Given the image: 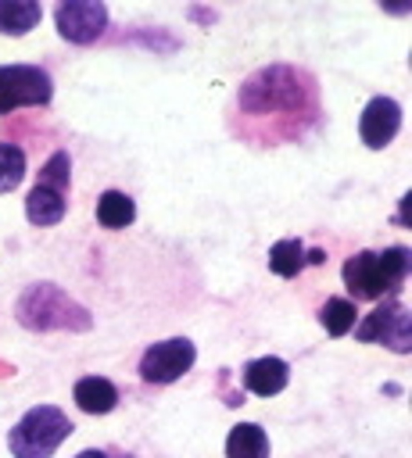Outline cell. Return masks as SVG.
Segmentation results:
<instances>
[{"mask_svg": "<svg viewBox=\"0 0 412 458\" xmlns=\"http://www.w3.org/2000/svg\"><path fill=\"white\" fill-rule=\"evenodd\" d=\"M236 104L247 114H276V111L297 114L315 104V86L305 72H297L290 64H269L244 79Z\"/></svg>", "mask_w": 412, "mask_h": 458, "instance_id": "obj_1", "label": "cell"}, {"mask_svg": "<svg viewBox=\"0 0 412 458\" xmlns=\"http://www.w3.org/2000/svg\"><path fill=\"white\" fill-rule=\"evenodd\" d=\"M18 322L25 329H36V333H47V329H90V311L82 304H75L61 286L54 283H36L29 286L21 297H18Z\"/></svg>", "mask_w": 412, "mask_h": 458, "instance_id": "obj_2", "label": "cell"}, {"mask_svg": "<svg viewBox=\"0 0 412 458\" xmlns=\"http://www.w3.org/2000/svg\"><path fill=\"white\" fill-rule=\"evenodd\" d=\"M72 429L75 426L61 408L36 404L14 422V429L7 433V447L14 458H50L72 437Z\"/></svg>", "mask_w": 412, "mask_h": 458, "instance_id": "obj_3", "label": "cell"}, {"mask_svg": "<svg viewBox=\"0 0 412 458\" xmlns=\"http://www.w3.org/2000/svg\"><path fill=\"white\" fill-rule=\"evenodd\" d=\"M68 179H72V161L64 150H54L47 165L39 168L36 186L25 197V215L32 225H57L68 208Z\"/></svg>", "mask_w": 412, "mask_h": 458, "instance_id": "obj_4", "label": "cell"}, {"mask_svg": "<svg viewBox=\"0 0 412 458\" xmlns=\"http://www.w3.org/2000/svg\"><path fill=\"white\" fill-rule=\"evenodd\" d=\"M54 97V82L39 64H0V114L18 107H43Z\"/></svg>", "mask_w": 412, "mask_h": 458, "instance_id": "obj_5", "label": "cell"}, {"mask_svg": "<svg viewBox=\"0 0 412 458\" xmlns=\"http://www.w3.org/2000/svg\"><path fill=\"white\" fill-rule=\"evenodd\" d=\"M355 336L362 344H383L398 354H408L412 351V315L401 301H383L380 308H373L365 315V322L355 329Z\"/></svg>", "mask_w": 412, "mask_h": 458, "instance_id": "obj_6", "label": "cell"}, {"mask_svg": "<svg viewBox=\"0 0 412 458\" xmlns=\"http://www.w3.org/2000/svg\"><path fill=\"white\" fill-rule=\"evenodd\" d=\"M197 358V347L186 340V336H172V340H161V344H150L140 358V376L147 383H172L179 379L183 372H190Z\"/></svg>", "mask_w": 412, "mask_h": 458, "instance_id": "obj_7", "label": "cell"}, {"mask_svg": "<svg viewBox=\"0 0 412 458\" xmlns=\"http://www.w3.org/2000/svg\"><path fill=\"white\" fill-rule=\"evenodd\" d=\"M57 32L68 43H93L107 29V7L100 0H64L57 11Z\"/></svg>", "mask_w": 412, "mask_h": 458, "instance_id": "obj_8", "label": "cell"}, {"mask_svg": "<svg viewBox=\"0 0 412 458\" xmlns=\"http://www.w3.org/2000/svg\"><path fill=\"white\" fill-rule=\"evenodd\" d=\"M401 129V107L391 97H373L358 118V136L369 150H383Z\"/></svg>", "mask_w": 412, "mask_h": 458, "instance_id": "obj_9", "label": "cell"}, {"mask_svg": "<svg viewBox=\"0 0 412 458\" xmlns=\"http://www.w3.org/2000/svg\"><path fill=\"white\" fill-rule=\"evenodd\" d=\"M344 286L355 293V301H376L383 297L391 286V279L383 276V265L373 250H358L344 261Z\"/></svg>", "mask_w": 412, "mask_h": 458, "instance_id": "obj_10", "label": "cell"}, {"mask_svg": "<svg viewBox=\"0 0 412 458\" xmlns=\"http://www.w3.org/2000/svg\"><path fill=\"white\" fill-rule=\"evenodd\" d=\"M287 379H290V369H287L283 358H254V361L244 365V386L258 397L279 394L287 386Z\"/></svg>", "mask_w": 412, "mask_h": 458, "instance_id": "obj_11", "label": "cell"}, {"mask_svg": "<svg viewBox=\"0 0 412 458\" xmlns=\"http://www.w3.org/2000/svg\"><path fill=\"white\" fill-rule=\"evenodd\" d=\"M75 404L86 411V415H107L115 404H118V390L111 379L104 376H86L75 383Z\"/></svg>", "mask_w": 412, "mask_h": 458, "instance_id": "obj_12", "label": "cell"}, {"mask_svg": "<svg viewBox=\"0 0 412 458\" xmlns=\"http://www.w3.org/2000/svg\"><path fill=\"white\" fill-rule=\"evenodd\" d=\"M226 458H269V437L258 422H236L226 437Z\"/></svg>", "mask_w": 412, "mask_h": 458, "instance_id": "obj_13", "label": "cell"}, {"mask_svg": "<svg viewBox=\"0 0 412 458\" xmlns=\"http://www.w3.org/2000/svg\"><path fill=\"white\" fill-rule=\"evenodd\" d=\"M43 18V7L36 0H0V32L25 36Z\"/></svg>", "mask_w": 412, "mask_h": 458, "instance_id": "obj_14", "label": "cell"}, {"mask_svg": "<svg viewBox=\"0 0 412 458\" xmlns=\"http://www.w3.org/2000/svg\"><path fill=\"white\" fill-rule=\"evenodd\" d=\"M133 218H136V204H133V197H125L122 190H107V193H100V200H97V222H100L104 229H125Z\"/></svg>", "mask_w": 412, "mask_h": 458, "instance_id": "obj_15", "label": "cell"}, {"mask_svg": "<svg viewBox=\"0 0 412 458\" xmlns=\"http://www.w3.org/2000/svg\"><path fill=\"white\" fill-rule=\"evenodd\" d=\"M301 265H305V243L301 240H279V243L269 247V268L276 276L290 279V276L301 272Z\"/></svg>", "mask_w": 412, "mask_h": 458, "instance_id": "obj_16", "label": "cell"}, {"mask_svg": "<svg viewBox=\"0 0 412 458\" xmlns=\"http://www.w3.org/2000/svg\"><path fill=\"white\" fill-rule=\"evenodd\" d=\"M355 304L348 301V297H330L326 304H322V311H319V322H322V329L330 333V336H344V333H351L355 329Z\"/></svg>", "mask_w": 412, "mask_h": 458, "instance_id": "obj_17", "label": "cell"}, {"mask_svg": "<svg viewBox=\"0 0 412 458\" xmlns=\"http://www.w3.org/2000/svg\"><path fill=\"white\" fill-rule=\"evenodd\" d=\"M25 179V150L14 143H0V193H11Z\"/></svg>", "mask_w": 412, "mask_h": 458, "instance_id": "obj_18", "label": "cell"}, {"mask_svg": "<svg viewBox=\"0 0 412 458\" xmlns=\"http://www.w3.org/2000/svg\"><path fill=\"white\" fill-rule=\"evenodd\" d=\"M75 458H129L125 451H107V447H90V451H79Z\"/></svg>", "mask_w": 412, "mask_h": 458, "instance_id": "obj_19", "label": "cell"}, {"mask_svg": "<svg viewBox=\"0 0 412 458\" xmlns=\"http://www.w3.org/2000/svg\"><path fill=\"white\" fill-rule=\"evenodd\" d=\"M322 258H326V254H322V250H312V254H308V258H305V261H312V265H319V261H322Z\"/></svg>", "mask_w": 412, "mask_h": 458, "instance_id": "obj_20", "label": "cell"}]
</instances>
